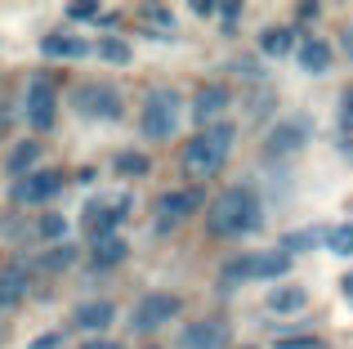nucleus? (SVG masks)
<instances>
[{"mask_svg": "<svg viewBox=\"0 0 353 349\" xmlns=\"http://www.w3.org/2000/svg\"><path fill=\"white\" fill-rule=\"evenodd\" d=\"M259 224H264V206H259L255 188H246V183L224 188L206 206V228L215 237H241V233H255Z\"/></svg>", "mask_w": 353, "mask_h": 349, "instance_id": "obj_1", "label": "nucleus"}, {"mask_svg": "<svg viewBox=\"0 0 353 349\" xmlns=\"http://www.w3.org/2000/svg\"><path fill=\"white\" fill-rule=\"evenodd\" d=\"M233 121H219V126H206L201 134H192L188 143H183V170L192 174V179H210V174L224 170L228 152H233Z\"/></svg>", "mask_w": 353, "mask_h": 349, "instance_id": "obj_2", "label": "nucleus"}, {"mask_svg": "<svg viewBox=\"0 0 353 349\" xmlns=\"http://www.w3.org/2000/svg\"><path fill=\"white\" fill-rule=\"evenodd\" d=\"M224 282H268V278H286L291 273V255L286 251H246V255H233L224 264Z\"/></svg>", "mask_w": 353, "mask_h": 349, "instance_id": "obj_3", "label": "nucleus"}, {"mask_svg": "<svg viewBox=\"0 0 353 349\" xmlns=\"http://www.w3.org/2000/svg\"><path fill=\"white\" fill-rule=\"evenodd\" d=\"M179 117H183V103L174 90H152V94L143 99V112H139V126H143L148 139H170L174 130H179Z\"/></svg>", "mask_w": 353, "mask_h": 349, "instance_id": "obj_4", "label": "nucleus"}, {"mask_svg": "<svg viewBox=\"0 0 353 349\" xmlns=\"http://www.w3.org/2000/svg\"><path fill=\"white\" fill-rule=\"evenodd\" d=\"M72 108H77L81 117H90V121H117L121 117V94L112 86H103V81H85V86H77V94H72Z\"/></svg>", "mask_w": 353, "mask_h": 349, "instance_id": "obj_5", "label": "nucleus"}, {"mask_svg": "<svg viewBox=\"0 0 353 349\" xmlns=\"http://www.w3.org/2000/svg\"><path fill=\"white\" fill-rule=\"evenodd\" d=\"M174 314H179V296H174V291H148L134 305V314H130V332L152 336L157 327H165Z\"/></svg>", "mask_w": 353, "mask_h": 349, "instance_id": "obj_6", "label": "nucleus"}, {"mask_svg": "<svg viewBox=\"0 0 353 349\" xmlns=\"http://www.w3.org/2000/svg\"><path fill=\"white\" fill-rule=\"evenodd\" d=\"M206 206V192L201 188H179V192H165L161 201H157V233H170V228H179L188 215H197V210Z\"/></svg>", "mask_w": 353, "mask_h": 349, "instance_id": "obj_7", "label": "nucleus"}, {"mask_svg": "<svg viewBox=\"0 0 353 349\" xmlns=\"http://www.w3.org/2000/svg\"><path fill=\"white\" fill-rule=\"evenodd\" d=\"M59 188H63V174H59V170L36 166L32 174H23V179L9 183V197H14L18 206H41V201H50Z\"/></svg>", "mask_w": 353, "mask_h": 349, "instance_id": "obj_8", "label": "nucleus"}, {"mask_svg": "<svg viewBox=\"0 0 353 349\" xmlns=\"http://www.w3.org/2000/svg\"><path fill=\"white\" fill-rule=\"evenodd\" d=\"M130 215V197H99V201H90L85 206V215H81V228L90 233V242L94 237H112L117 233V224Z\"/></svg>", "mask_w": 353, "mask_h": 349, "instance_id": "obj_9", "label": "nucleus"}, {"mask_svg": "<svg viewBox=\"0 0 353 349\" xmlns=\"http://www.w3.org/2000/svg\"><path fill=\"white\" fill-rule=\"evenodd\" d=\"M54 112H59V90H54V81L32 77V86H27V126H32V130H50Z\"/></svg>", "mask_w": 353, "mask_h": 349, "instance_id": "obj_10", "label": "nucleus"}, {"mask_svg": "<svg viewBox=\"0 0 353 349\" xmlns=\"http://www.w3.org/2000/svg\"><path fill=\"white\" fill-rule=\"evenodd\" d=\"M228 345V323L224 318H197L183 327L179 349H224Z\"/></svg>", "mask_w": 353, "mask_h": 349, "instance_id": "obj_11", "label": "nucleus"}, {"mask_svg": "<svg viewBox=\"0 0 353 349\" xmlns=\"http://www.w3.org/2000/svg\"><path fill=\"white\" fill-rule=\"evenodd\" d=\"M304 139H309V121H304V117H291V121H277L273 126L264 152H268V157H286V152H300Z\"/></svg>", "mask_w": 353, "mask_h": 349, "instance_id": "obj_12", "label": "nucleus"}, {"mask_svg": "<svg viewBox=\"0 0 353 349\" xmlns=\"http://www.w3.org/2000/svg\"><path fill=\"white\" fill-rule=\"evenodd\" d=\"M228 103H233L228 86H201L197 90V103H192V117H197V126L206 130V126H219V117L228 112Z\"/></svg>", "mask_w": 353, "mask_h": 349, "instance_id": "obj_13", "label": "nucleus"}, {"mask_svg": "<svg viewBox=\"0 0 353 349\" xmlns=\"http://www.w3.org/2000/svg\"><path fill=\"white\" fill-rule=\"evenodd\" d=\"M112 318H117L112 300H85V305H77L72 323H77L81 332H103V327H112Z\"/></svg>", "mask_w": 353, "mask_h": 349, "instance_id": "obj_14", "label": "nucleus"}, {"mask_svg": "<svg viewBox=\"0 0 353 349\" xmlns=\"http://www.w3.org/2000/svg\"><path fill=\"white\" fill-rule=\"evenodd\" d=\"M27 287H32L27 269H18V264H0V309H14V305H23Z\"/></svg>", "mask_w": 353, "mask_h": 349, "instance_id": "obj_15", "label": "nucleus"}, {"mask_svg": "<svg viewBox=\"0 0 353 349\" xmlns=\"http://www.w3.org/2000/svg\"><path fill=\"white\" fill-rule=\"evenodd\" d=\"M304 309H309V291L304 287H273L268 291V314L291 318V314H304Z\"/></svg>", "mask_w": 353, "mask_h": 349, "instance_id": "obj_16", "label": "nucleus"}, {"mask_svg": "<svg viewBox=\"0 0 353 349\" xmlns=\"http://www.w3.org/2000/svg\"><path fill=\"white\" fill-rule=\"evenodd\" d=\"M130 255V242L121 233H112V237H94L90 242V260H94V269H112V264H121Z\"/></svg>", "mask_w": 353, "mask_h": 349, "instance_id": "obj_17", "label": "nucleus"}, {"mask_svg": "<svg viewBox=\"0 0 353 349\" xmlns=\"http://www.w3.org/2000/svg\"><path fill=\"white\" fill-rule=\"evenodd\" d=\"M41 50L50 54V59H85V54H94V45L81 41V36H63V32H54V36H45V41H41Z\"/></svg>", "mask_w": 353, "mask_h": 349, "instance_id": "obj_18", "label": "nucleus"}, {"mask_svg": "<svg viewBox=\"0 0 353 349\" xmlns=\"http://www.w3.org/2000/svg\"><path fill=\"white\" fill-rule=\"evenodd\" d=\"M36 161H41V143H36V139H23V143H14V148H9L5 170L14 174V179H23V174L36 170Z\"/></svg>", "mask_w": 353, "mask_h": 349, "instance_id": "obj_19", "label": "nucleus"}, {"mask_svg": "<svg viewBox=\"0 0 353 349\" xmlns=\"http://www.w3.org/2000/svg\"><path fill=\"white\" fill-rule=\"evenodd\" d=\"M300 68L313 72V77H322V72L331 68V45L322 41V36H309V41L300 45Z\"/></svg>", "mask_w": 353, "mask_h": 349, "instance_id": "obj_20", "label": "nucleus"}, {"mask_svg": "<svg viewBox=\"0 0 353 349\" xmlns=\"http://www.w3.org/2000/svg\"><path fill=\"white\" fill-rule=\"evenodd\" d=\"M259 50L268 54V59H282V54L295 50V27H268L264 36H259Z\"/></svg>", "mask_w": 353, "mask_h": 349, "instance_id": "obj_21", "label": "nucleus"}, {"mask_svg": "<svg viewBox=\"0 0 353 349\" xmlns=\"http://www.w3.org/2000/svg\"><path fill=\"white\" fill-rule=\"evenodd\" d=\"M94 54H99L103 63H112V68H125V63H130V45L117 41V36H103V41L94 45Z\"/></svg>", "mask_w": 353, "mask_h": 349, "instance_id": "obj_22", "label": "nucleus"}, {"mask_svg": "<svg viewBox=\"0 0 353 349\" xmlns=\"http://www.w3.org/2000/svg\"><path fill=\"white\" fill-rule=\"evenodd\" d=\"M322 237H331V228H304V233H291V237H286L282 251L286 255H291V251H309V246H318Z\"/></svg>", "mask_w": 353, "mask_h": 349, "instance_id": "obj_23", "label": "nucleus"}, {"mask_svg": "<svg viewBox=\"0 0 353 349\" xmlns=\"http://www.w3.org/2000/svg\"><path fill=\"white\" fill-rule=\"evenodd\" d=\"M72 260H77V251H72V246H63V242H59V246H54L50 255H41V269H45V273H54V269H68Z\"/></svg>", "mask_w": 353, "mask_h": 349, "instance_id": "obj_24", "label": "nucleus"}, {"mask_svg": "<svg viewBox=\"0 0 353 349\" xmlns=\"http://www.w3.org/2000/svg\"><path fill=\"white\" fill-rule=\"evenodd\" d=\"M117 170L121 174H148V157H143V152H121V157H117Z\"/></svg>", "mask_w": 353, "mask_h": 349, "instance_id": "obj_25", "label": "nucleus"}, {"mask_svg": "<svg viewBox=\"0 0 353 349\" xmlns=\"http://www.w3.org/2000/svg\"><path fill=\"white\" fill-rule=\"evenodd\" d=\"M63 233H68V219H63V215H45L41 219V237H45V242H59Z\"/></svg>", "mask_w": 353, "mask_h": 349, "instance_id": "obj_26", "label": "nucleus"}, {"mask_svg": "<svg viewBox=\"0 0 353 349\" xmlns=\"http://www.w3.org/2000/svg\"><path fill=\"white\" fill-rule=\"evenodd\" d=\"M327 246H331L336 255H349V251H353V228H331Z\"/></svg>", "mask_w": 353, "mask_h": 349, "instance_id": "obj_27", "label": "nucleus"}, {"mask_svg": "<svg viewBox=\"0 0 353 349\" xmlns=\"http://www.w3.org/2000/svg\"><path fill=\"white\" fill-rule=\"evenodd\" d=\"M215 14H219V23H224V32H233L237 18H241V5H215Z\"/></svg>", "mask_w": 353, "mask_h": 349, "instance_id": "obj_28", "label": "nucleus"}, {"mask_svg": "<svg viewBox=\"0 0 353 349\" xmlns=\"http://www.w3.org/2000/svg\"><path fill=\"white\" fill-rule=\"evenodd\" d=\"M277 349H322L318 341H304V336H291V341H277Z\"/></svg>", "mask_w": 353, "mask_h": 349, "instance_id": "obj_29", "label": "nucleus"}, {"mask_svg": "<svg viewBox=\"0 0 353 349\" xmlns=\"http://www.w3.org/2000/svg\"><path fill=\"white\" fill-rule=\"evenodd\" d=\"M59 341H63L59 332H45V336H36V341H32V349H59Z\"/></svg>", "mask_w": 353, "mask_h": 349, "instance_id": "obj_30", "label": "nucleus"}, {"mask_svg": "<svg viewBox=\"0 0 353 349\" xmlns=\"http://www.w3.org/2000/svg\"><path fill=\"white\" fill-rule=\"evenodd\" d=\"M68 14H72V18H94V14H99V9H94V5H72V9H68Z\"/></svg>", "mask_w": 353, "mask_h": 349, "instance_id": "obj_31", "label": "nucleus"}, {"mask_svg": "<svg viewBox=\"0 0 353 349\" xmlns=\"http://www.w3.org/2000/svg\"><path fill=\"white\" fill-rule=\"evenodd\" d=\"M81 349H125V345H117V341H99V336H94V341H85Z\"/></svg>", "mask_w": 353, "mask_h": 349, "instance_id": "obj_32", "label": "nucleus"}, {"mask_svg": "<svg viewBox=\"0 0 353 349\" xmlns=\"http://www.w3.org/2000/svg\"><path fill=\"white\" fill-rule=\"evenodd\" d=\"M345 54H349V63H353V23L345 27Z\"/></svg>", "mask_w": 353, "mask_h": 349, "instance_id": "obj_33", "label": "nucleus"}, {"mask_svg": "<svg viewBox=\"0 0 353 349\" xmlns=\"http://www.w3.org/2000/svg\"><path fill=\"white\" fill-rule=\"evenodd\" d=\"M5 134H9V112L0 108V139H5Z\"/></svg>", "mask_w": 353, "mask_h": 349, "instance_id": "obj_34", "label": "nucleus"}, {"mask_svg": "<svg viewBox=\"0 0 353 349\" xmlns=\"http://www.w3.org/2000/svg\"><path fill=\"white\" fill-rule=\"evenodd\" d=\"M345 121L353 126V94H345Z\"/></svg>", "mask_w": 353, "mask_h": 349, "instance_id": "obj_35", "label": "nucleus"}, {"mask_svg": "<svg viewBox=\"0 0 353 349\" xmlns=\"http://www.w3.org/2000/svg\"><path fill=\"white\" fill-rule=\"evenodd\" d=\"M345 296H353V273H349V278H345Z\"/></svg>", "mask_w": 353, "mask_h": 349, "instance_id": "obj_36", "label": "nucleus"}, {"mask_svg": "<svg viewBox=\"0 0 353 349\" xmlns=\"http://www.w3.org/2000/svg\"><path fill=\"white\" fill-rule=\"evenodd\" d=\"M152 349H157V345H152Z\"/></svg>", "mask_w": 353, "mask_h": 349, "instance_id": "obj_37", "label": "nucleus"}]
</instances>
